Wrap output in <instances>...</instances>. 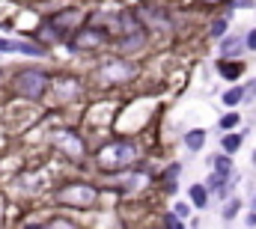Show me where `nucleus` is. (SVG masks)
<instances>
[{"instance_id":"f257e3e1","label":"nucleus","mask_w":256,"mask_h":229,"mask_svg":"<svg viewBox=\"0 0 256 229\" xmlns=\"http://www.w3.org/2000/svg\"><path fill=\"white\" fill-rule=\"evenodd\" d=\"M9 86H12V92L18 96V98H27V102H39L45 92H48V86H51V74L45 72V68H18L15 74H12V80H9Z\"/></svg>"},{"instance_id":"f03ea898","label":"nucleus","mask_w":256,"mask_h":229,"mask_svg":"<svg viewBox=\"0 0 256 229\" xmlns=\"http://www.w3.org/2000/svg\"><path fill=\"white\" fill-rule=\"evenodd\" d=\"M96 196H98V190L86 182H68L54 194V200L60 206H68V208H90L96 202Z\"/></svg>"},{"instance_id":"7ed1b4c3","label":"nucleus","mask_w":256,"mask_h":229,"mask_svg":"<svg viewBox=\"0 0 256 229\" xmlns=\"http://www.w3.org/2000/svg\"><path fill=\"white\" fill-rule=\"evenodd\" d=\"M137 155V149L131 146V143H108L102 152H98V161L104 164V167H122L126 161H131Z\"/></svg>"},{"instance_id":"20e7f679","label":"nucleus","mask_w":256,"mask_h":229,"mask_svg":"<svg viewBox=\"0 0 256 229\" xmlns=\"http://www.w3.org/2000/svg\"><path fill=\"white\" fill-rule=\"evenodd\" d=\"M45 24H48V27L63 39L66 33H72L74 27H80V12H78V9H60V12H54Z\"/></svg>"},{"instance_id":"39448f33","label":"nucleus","mask_w":256,"mask_h":229,"mask_svg":"<svg viewBox=\"0 0 256 229\" xmlns=\"http://www.w3.org/2000/svg\"><path fill=\"white\" fill-rule=\"evenodd\" d=\"M102 78H104V84H126L134 78V66L126 60H114L102 68Z\"/></svg>"},{"instance_id":"423d86ee","label":"nucleus","mask_w":256,"mask_h":229,"mask_svg":"<svg viewBox=\"0 0 256 229\" xmlns=\"http://www.w3.org/2000/svg\"><path fill=\"white\" fill-rule=\"evenodd\" d=\"M102 42H104V33L98 27L86 24V27H78V39L72 42V48H90V45H102Z\"/></svg>"},{"instance_id":"0eeeda50","label":"nucleus","mask_w":256,"mask_h":229,"mask_svg":"<svg viewBox=\"0 0 256 229\" xmlns=\"http://www.w3.org/2000/svg\"><path fill=\"white\" fill-rule=\"evenodd\" d=\"M12 54H24V57L42 60V57H48V48L39 45L36 39H33V42H30V39H15V51H12Z\"/></svg>"},{"instance_id":"6e6552de","label":"nucleus","mask_w":256,"mask_h":229,"mask_svg":"<svg viewBox=\"0 0 256 229\" xmlns=\"http://www.w3.org/2000/svg\"><path fill=\"white\" fill-rule=\"evenodd\" d=\"M244 51V39L242 36H226L220 42V60H232V57H242Z\"/></svg>"},{"instance_id":"1a4fd4ad","label":"nucleus","mask_w":256,"mask_h":229,"mask_svg":"<svg viewBox=\"0 0 256 229\" xmlns=\"http://www.w3.org/2000/svg\"><path fill=\"white\" fill-rule=\"evenodd\" d=\"M218 72L226 78V80H238L242 78V72H244V66L236 60V62H230V60H218Z\"/></svg>"},{"instance_id":"9d476101","label":"nucleus","mask_w":256,"mask_h":229,"mask_svg":"<svg viewBox=\"0 0 256 229\" xmlns=\"http://www.w3.org/2000/svg\"><path fill=\"white\" fill-rule=\"evenodd\" d=\"M188 196H191V202L196 208H206L208 206V188L206 184H191L188 188Z\"/></svg>"},{"instance_id":"9b49d317","label":"nucleus","mask_w":256,"mask_h":229,"mask_svg":"<svg viewBox=\"0 0 256 229\" xmlns=\"http://www.w3.org/2000/svg\"><path fill=\"white\" fill-rule=\"evenodd\" d=\"M202 143H206V131H202V128H191V131L185 134V146H188V152H200Z\"/></svg>"},{"instance_id":"f8f14e48","label":"nucleus","mask_w":256,"mask_h":229,"mask_svg":"<svg viewBox=\"0 0 256 229\" xmlns=\"http://www.w3.org/2000/svg\"><path fill=\"white\" fill-rule=\"evenodd\" d=\"M242 102H244V86H232V90L224 92V104L226 108H238Z\"/></svg>"},{"instance_id":"ddd939ff","label":"nucleus","mask_w":256,"mask_h":229,"mask_svg":"<svg viewBox=\"0 0 256 229\" xmlns=\"http://www.w3.org/2000/svg\"><path fill=\"white\" fill-rule=\"evenodd\" d=\"M220 143H224V155H232V152L242 149V134H226Z\"/></svg>"},{"instance_id":"4468645a","label":"nucleus","mask_w":256,"mask_h":229,"mask_svg":"<svg viewBox=\"0 0 256 229\" xmlns=\"http://www.w3.org/2000/svg\"><path fill=\"white\" fill-rule=\"evenodd\" d=\"M143 42H146L143 33H131V36L122 39V51H137V48H143Z\"/></svg>"},{"instance_id":"2eb2a0df","label":"nucleus","mask_w":256,"mask_h":229,"mask_svg":"<svg viewBox=\"0 0 256 229\" xmlns=\"http://www.w3.org/2000/svg\"><path fill=\"white\" fill-rule=\"evenodd\" d=\"M226 27H230V24H226V18H218V21H212V27H208V36H212V39H220V36L226 33Z\"/></svg>"},{"instance_id":"dca6fc26","label":"nucleus","mask_w":256,"mask_h":229,"mask_svg":"<svg viewBox=\"0 0 256 229\" xmlns=\"http://www.w3.org/2000/svg\"><path fill=\"white\" fill-rule=\"evenodd\" d=\"M242 212V200L236 196V200H230L226 202V208H224V220H236V214Z\"/></svg>"},{"instance_id":"f3484780","label":"nucleus","mask_w":256,"mask_h":229,"mask_svg":"<svg viewBox=\"0 0 256 229\" xmlns=\"http://www.w3.org/2000/svg\"><path fill=\"white\" fill-rule=\"evenodd\" d=\"M212 164H214V172H224V176H230V172H232V164H230V158H226V155H218Z\"/></svg>"},{"instance_id":"a211bd4d","label":"nucleus","mask_w":256,"mask_h":229,"mask_svg":"<svg viewBox=\"0 0 256 229\" xmlns=\"http://www.w3.org/2000/svg\"><path fill=\"white\" fill-rule=\"evenodd\" d=\"M45 229H78L68 218H51L48 224H45Z\"/></svg>"},{"instance_id":"6ab92c4d","label":"nucleus","mask_w":256,"mask_h":229,"mask_svg":"<svg viewBox=\"0 0 256 229\" xmlns=\"http://www.w3.org/2000/svg\"><path fill=\"white\" fill-rule=\"evenodd\" d=\"M238 122H242V116H238V110H232V114L220 116V128H226V131H232V128H236Z\"/></svg>"},{"instance_id":"aec40b11","label":"nucleus","mask_w":256,"mask_h":229,"mask_svg":"<svg viewBox=\"0 0 256 229\" xmlns=\"http://www.w3.org/2000/svg\"><path fill=\"white\" fill-rule=\"evenodd\" d=\"M164 229H185V226H182V220L170 212V214H164Z\"/></svg>"},{"instance_id":"412c9836","label":"nucleus","mask_w":256,"mask_h":229,"mask_svg":"<svg viewBox=\"0 0 256 229\" xmlns=\"http://www.w3.org/2000/svg\"><path fill=\"white\" fill-rule=\"evenodd\" d=\"M12 51H15V39L0 36V54H12Z\"/></svg>"},{"instance_id":"4be33fe9","label":"nucleus","mask_w":256,"mask_h":229,"mask_svg":"<svg viewBox=\"0 0 256 229\" xmlns=\"http://www.w3.org/2000/svg\"><path fill=\"white\" fill-rule=\"evenodd\" d=\"M173 214H176V218H188V214H191V206H188V202H176V206H173Z\"/></svg>"},{"instance_id":"5701e85b","label":"nucleus","mask_w":256,"mask_h":229,"mask_svg":"<svg viewBox=\"0 0 256 229\" xmlns=\"http://www.w3.org/2000/svg\"><path fill=\"white\" fill-rule=\"evenodd\" d=\"M244 51H256V30H250L244 36Z\"/></svg>"},{"instance_id":"b1692460","label":"nucleus","mask_w":256,"mask_h":229,"mask_svg":"<svg viewBox=\"0 0 256 229\" xmlns=\"http://www.w3.org/2000/svg\"><path fill=\"white\" fill-rule=\"evenodd\" d=\"M236 6H238V9H250V6H254V0H236Z\"/></svg>"},{"instance_id":"393cba45","label":"nucleus","mask_w":256,"mask_h":229,"mask_svg":"<svg viewBox=\"0 0 256 229\" xmlns=\"http://www.w3.org/2000/svg\"><path fill=\"white\" fill-rule=\"evenodd\" d=\"M200 3H202V6H218L220 0H200Z\"/></svg>"},{"instance_id":"a878e982","label":"nucleus","mask_w":256,"mask_h":229,"mask_svg":"<svg viewBox=\"0 0 256 229\" xmlns=\"http://www.w3.org/2000/svg\"><path fill=\"white\" fill-rule=\"evenodd\" d=\"M248 226H256V214H250V218H248Z\"/></svg>"},{"instance_id":"bb28decb","label":"nucleus","mask_w":256,"mask_h":229,"mask_svg":"<svg viewBox=\"0 0 256 229\" xmlns=\"http://www.w3.org/2000/svg\"><path fill=\"white\" fill-rule=\"evenodd\" d=\"M254 164H256V152H254Z\"/></svg>"},{"instance_id":"cd10ccee","label":"nucleus","mask_w":256,"mask_h":229,"mask_svg":"<svg viewBox=\"0 0 256 229\" xmlns=\"http://www.w3.org/2000/svg\"><path fill=\"white\" fill-rule=\"evenodd\" d=\"M0 78H3V68H0Z\"/></svg>"},{"instance_id":"c85d7f7f","label":"nucleus","mask_w":256,"mask_h":229,"mask_svg":"<svg viewBox=\"0 0 256 229\" xmlns=\"http://www.w3.org/2000/svg\"><path fill=\"white\" fill-rule=\"evenodd\" d=\"M254 206H256V196H254Z\"/></svg>"}]
</instances>
